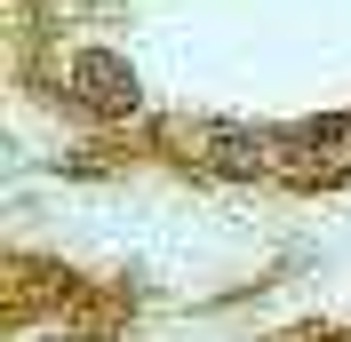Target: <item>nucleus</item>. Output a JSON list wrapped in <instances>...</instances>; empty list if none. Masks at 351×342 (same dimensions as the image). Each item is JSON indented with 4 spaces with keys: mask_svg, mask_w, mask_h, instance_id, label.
Here are the masks:
<instances>
[{
    "mask_svg": "<svg viewBox=\"0 0 351 342\" xmlns=\"http://www.w3.org/2000/svg\"><path fill=\"white\" fill-rule=\"evenodd\" d=\"M80 88H88V104H104V111H128L136 104V80L112 56H80Z\"/></svg>",
    "mask_w": 351,
    "mask_h": 342,
    "instance_id": "obj_1",
    "label": "nucleus"
},
{
    "mask_svg": "<svg viewBox=\"0 0 351 342\" xmlns=\"http://www.w3.org/2000/svg\"><path fill=\"white\" fill-rule=\"evenodd\" d=\"M40 342H80V334H40Z\"/></svg>",
    "mask_w": 351,
    "mask_h": 342,
    "instance_id": "obj_2",
    "label": "nucleus"
}]
</instances>
